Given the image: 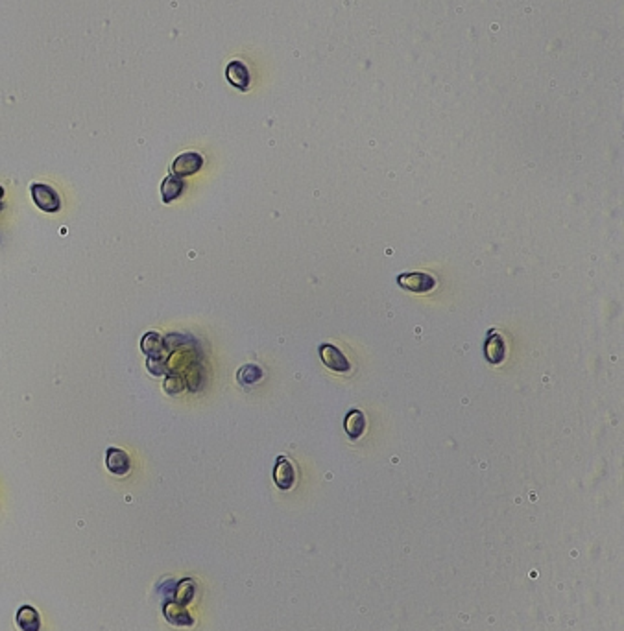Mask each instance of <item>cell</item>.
<instances>
[{"mask_svg": "<svg viewBox=\"0 0 624 631\" xmlns=\"http://www.w3.org/2000/svg\"><path fill=\"white\" fill-rule=\"evenodd\" d=\"M397 285L408 292L427 293L436 288V279L427 271H405L397 277Z\"/></svg>", "mask_w": 624, "mask_h": 631, "instance_id": "obj_1", "label": "cell"}, {"mask_svg": "<svg viewBox=\"0 0 624 631\" xmlns=\"http://www.w3.org/2000/svg\"><path fill=\"white\" fill-rule=\"evenodd\" d=\"M30 190H32L34 203L39 207L41 211H45V213H58L59 209H61V198H59V194L52 187H48L45 183H32Z\"/></svg>", "mask_w": 624, "mask_h": 631, "instance_id": "obj_2", "label": "cell"}, {"mask_svg": "<svg viewBox=\"0 0 624 631\" xmlns=\"http://www.w3.org/2000/svg\"><path fill=\"white\" fill-rule=\"evenodd\" d=\"M203 167V157L198 152H185V154L178 155L172 163V174L178 178H189L200 172Z\"/></svg>", "mask_w": 624, "mask_h": 631, "instance_id": "obj_3", "label": "cell"}, {"mask_svg": "<svg viewBox=\"0 0 624 631\" xmlns=\"http://www.w3.org/2000/svg\"><path fill=\"white\" fill-rule=\"evenodd\" d=\"M320 358L324 362V366H327L329 369L336 371V373H347V371H351V364H349V360L346 358V355L333 344L320 345Z\"/></svg>", "mask_w": 624, "mask_h": 631, "instance_id": "obj_4", "label": "cell"}, {"mask_svg": "<svg viewBox=\"0 0 624 631\" xmlns=\"http://www.w3.org/2000/svg\"><path fill=\"white\" fill-rule=\"evenodd\" d=\"M273 482L281 491H289L295 484V465L287 456H279L273 467Z\"/></svg>", "mask_w": 624, "mask_h": 631, "instance_id": "obj_5", "label": "cell"}, {"mask_svg": "<svg viewBox=\"0 0 624 631\" xmlns=\"http://www.w3.org/2000/svg\"><path fill=\"white\" fill-rule=\"evenodd\" d=\"M105 467L110 469V473L116 475V477H124L132 469V462L122 448L110 447L105 453Z\"/></svg>", "mask_w": 624, "mask_h": 631, "instance_id": "obj_6", "label": "cell"}, {"mask_svg": "<svg viewBox=\"0 0 624 631\" xmlns=\"http://www.w3.org/2000/svg\"><path fill=\"white\" fill-rule=\"evenodd\" d=\"M226 78L233 87H237L238 91H248L249 83H251V76H249V69L242 61H231L226 67Z\"/></svg>", "mask_w": 624, "mask_h": 631, "instance_id": "obj_7", "label": "cell"}, {"mask_svg": "<svg viewBox=\"0 0 624 631\" xmlns=\"http://www.w3.org/2000/svg\"><path fill=\"white\" fill-rule=\"evenodd\" d=\"M484 355L486 360L490 362V364H501V362L504 360L506 345H504L503 336L495 333V331H492V333L488 334V338H486Z\"/></svg>", "mask_w": 624, "mask_h": 631, "instance_id": "obj_8", "label": "cell"}, {"mask_svg": "<svg viewBox=\"0 0 624 631\" xmlns=\"http://www.w3.org/2000/svg\"><path fill=\"white\" fill-rule=\"evenodd\" d=\"M344 426H346L347 436L351 439H359L366 431V415L360 410H351V412H347Z\"/></svg>", "mask_w": 624, "mask_h": 631, "instance_id": "obj_9", "label": "cell"}, {"mask_svg": "<svg viewBox=\"0 0 624 631\" xmlns=\"http://www.w3.org/2000/svg\"><path fill=\"white\" fill-rule=\"evenodd\" d=\"M185 190V181L178 176H167V178L163 179L161 183V196L163 201L165 203H170V201L178 200L181 196V192Z\"/></svg>", "mask_w": 624, "mask_h": 631, "instance_id": "obj_10", "label": "cell"}, {"mask_svg": "<svg viewBox=\"0 0 624 631\" xmlns=\"http://www.w3.org/2000/svg\"><path fill=\"white\" fill-rule=\"evenodd\" d=\"M163 613H165V617H167L168 622H172V624H176V625H191L192 622H194V620L191 619V614L187 613L185 609H183V606L172 602V600L165 603Z\"/></svg>", "mask_w": 624, "mask_h": 631, "instance_id": "obj_11", "label": "cell"}, {"mask_svg": "<svg viewBox=\"0 0 624 631\" xmlns=\"http://www.w3.org/2000/svg\"><path fill=\"white\" fill-rule=\"evenodd\" d=\"M17 625L23 631H39L41 619L39 613L30 606H23L17 611Z\"/></svg>", "mask_w": 624, "mask_h": 631, "instance_id": "obj_12", "label": "cell"}, {"mask_svg": "<svg viewBox=\"0 0 624 631\" xmlns=\"http://www.w3.org/2000/svg\"><path fill=\"white\" fill-rule=\"evenodd\" d=\"M165 388H167V391H170V393H178V391L183 390V382H176V379H174V377H170V379L167 380V384H165Z\"/></svg>", "mask_w": 624, "mask_h": 631, "instance_id": "obj_13", "label": "cell"}, {"mask_svg": "<svg viewBox=\"0 0 624 631\" xmlns=\"http://www.w3.org/2000/svg\"><path fill=\"white\" fill-rule=\"evenodd\" d=\"M2 198H4V189L0 187V200H2Z\"/></svg>", "mask_w": 624, "mask_h": 631, "instance_id": "obj_14", "label": "cell"}, {"mask_svg": "<svg viewBox=\"0 0 624 631\" xmlns=\"http://www.w3.org/2000/svg\"><path fill=\"white\" fill-rule=\"evenodd\" d=\"M2 209H4V205H2V203H0V211H2Z\"/></svg>", "mask_w": 624, "mask_h": 631, "instance_id": "obj_15", "label": "cell"}]
</instances>
